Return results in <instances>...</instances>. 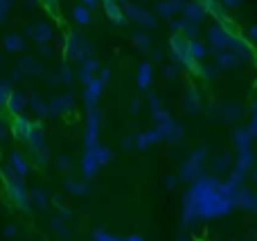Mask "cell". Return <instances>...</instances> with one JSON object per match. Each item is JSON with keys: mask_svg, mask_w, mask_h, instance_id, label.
Here are the masks:
<instances>
[{"mask_svg": "<svg viewBox=\"0 0 257 241\" xmlns=\"http://www.w3.org/2000/svg\"><path fill=\"white\" fill-rule=\"evenodd\" d=\"M102 86H104V81L97 79V77H95L93 81H88V84H86L84 99H86V106H88V108H95V104H97V99H99V93H102Z\"/></svg>", "mask_w": 257, "mask_h": 241, "instance_id": "cell-9", "label": "cell"}, {"mask_svg": "<svg viewBox=\"0 0 257 241\" xmlns=\"http://www.w3.org/2000/svg\"><path fill=\"white\" fill-rule=\"evenodd\" d=\"M248 41H257V25L248 27Z\"/></svg>", "mask_w": 257, "mask_h": 241, "instance_id": "cell-40", "label": "cell"}, {"mask_svg": "<svg viewBox=\"0 0 257 241\" xmlns=\"http://www.w3.org/2000/svg\"><path fill=\"white\" fill-rule=\"evenodd\" d=\"M205 153L208 151H205L203 147H199L185 162H183V167H181V178L183 180H196L199 178L201 165H203V160H205Z\"/></svg>", "mask_w": 257, "mask_h": 241, "instance_id": "cell-2", "label": "cell"}, {"mask_svg": "<svg viewBox=\"0 0 257 241\" xmlns=\"http://www.w3.org/2000/svg\"><path fill=\"white\" fill-rule=\"evenodd\" d=\"M34 39L39 41V43H48V41L52 39V30H50L48 25H39V27H34Z\"/></svg>", "mask_w": 257, "mask_h": 241, "instance_id": "cell-28", "label": "cell"}, {"mask_svg": "<svg viewBox=\"0 0 257 241\" xmlns=\"http://www.w3.org/2000/svg\"><path fill=\"white\" fill-rule=\"evenodd\" d=\"M126 16L131 18V21L140 23V25H147V27H156V18L151 16V14H147L142 7H138V5H126L124 7Z\"/></svg>", "mask_w": 257, "mask_h": 241, "instance_id": "cell-7", "label": "cell"}, {"mask_svg": "<svg viewBox=\"0 0 257 241\" xmlns=\"http://www.w3.org/2000/svg\"><path fill=\"white\" fill-rule=\"evenodd\" d=\"M133 41H136V45H138L140 50H149V36L136 34V36H133Z\"/></svg>", "mask_w": 257, "mask_h": 241, "instance_id": "cell-33", "label": "cell"}, {"mask_svg": "<svg viewBox=\"0 0 257 241\" xmlns=\"http://www.w3.org/2000/svg\"><path fill=\"white\" fill-rule=\"evenodd\" d=\"M183 7H185V0H160L158 3V12L163 16H174V14L183 12Z\"/></svg>", "mask_w": 257, "mask_h": 241, "instance_id": "cell-13", "label": "cell"}, {"mask_svg": "<svg viewBox=\"0 0 257 241\" xmlns=\"http://www.w3.org/2000/svg\"><path fill=\"white\" fill-rule=\"evenodd\" d=\"M9 5H12V0H0V12H3V14H7Z\"/></svg>", "mask_w": 257, "mask_h": 241, "instance_id": "cell-41", "label": "cell"}, {"mask_svg": "<svg viewBox=\"0 0 257 241\" xmlns=\"http://www.w3.org/2000/svg\"><path fill=\"white\" fill-rule=\"evenodd\" d=\"M248 131H250V133H253V138H257V113H255V115H253V122H250Z\"/></svg>", "mask_w": 257, "mask_h": 241, "instance_id": "cell-39", "label": "cell"}, {"mask_svg": "<svg viewBox=\"0 0 257 241\" xmlns=\"http://www.w3.org/2000/svg\"><path fill=\"white\" fill-rule=\"evenodd\" d=\"M70 104H72V99H70V97L54 99V102H52V111H54V113H63L68 106H70Z\"/></svg>", "mask_w": 257, "mask_h": 241, "instance_id": "cell-29", "label": "cell"}, {"mask_svg": "<svg viewBox=\"0 0 257 241\" xmlns=\"http://www.w3.org/2000/svg\"><path fill=\"white\" fill-rule=\"evenodd\" d=\"M97 126H99V115L95 108H88V126H86V149L95 151L99 147L97 142Z\"/></svg>", "mask_w": 257, "mask_h": 241, "instance_id": "cell-5", "label": "cell"}, {"mask_svg": "<svg viewBox=\"0 0 257 241\" xmlns=\"http://www.w3.org/2000/svg\"><path fill=\"white\" fill-rule=\"evenodd\" d=\"M102 3H104V12H106V16L111 18L115 25H122V23H124V12L120 9L117 0H102Z\"/></svg>", "mask_w": 257, "mask_h": 241, "instance_id": "cell-12", "label": "cell"}, {"mask_svg": "<svg viewBox=\"0 0 257 241\" xmlns=\"http://www.w3.org/2000/svg\"><path fill=\"white\" fill-rule=\"evenodd\" d=\"M117 3H128V0H117Z\"/></svg>", "mask_w": 257, "mask_h": 241, "instance_id": "cell-47", "label": "cell"}, {"mask_svg": "<svg viewBox=\"0 0 257 241\" xmlns=\"http://www.w3.org/2000/svg\"><path fill=\"white\" fill-rule=\"evenodd\" d=\"M97 149H95V151H88V149H86V153H84L81 167H84V176H86V178H93V176L99 171V167H102V165H99V158H97Z\"/></svg>", "mask_w": 257, "mask_h": 241, "instance_id": "cell-8", "label": "cell"}, {"mask_svg": "<svg viewBox=\"0 0 257 241\" xmlns=\"http://www.w3.org/2000/svg\"><path fill=\"white\" fill-rule=\"evenodd\" d=\"M158 135H156V131H147V133H138L136 135V149H142L145 151L149 144H154V142H158Z\"/></svg>", "mask_w": 257, "mask_h": 241, "instance_id": "cell-19", "label": "cell"}, {"mask_svg": "<svg viewBox=\"0 0 257 241\" xmlns=\"http://www.w3.org/2000/svg\"><path fill=\"white\" fill-rule=\"evenodd\" d=\"M9 93H12V90H9V86L7 84H0V106H3V104H7Z\"/></svg>", "mask_w": 257, "mask_h": 241, "instance_id": "cell-34", "label": "cell"}, {"mask_svg": "<svg viewBox=\"0 0 257 241\" xmlns=\"http://www.w3.org/2000/svg\"><path fill=\"white\" fill-rule=\"evenodd\" d=\"M151 63H140V68H138V88L140 90H147L151 86Z\"/></svg>", "mask_w": 257, "mask_h": 241, "instance_id": "cell-17", "label": "cell"}, {"mask_svg": "<svg viewBox=\"0 0 257 241\" xmlns=\"http://www.w3.org/2000/svg\"><path fill=\"white\" fill-rule=\"evenodd\" d=\"M228 36H230V32H228L226 25H214L210 30V45H212V50H217V52L228 50Z\"/></svg>", "mask_w": 257, "mask_h": 241, "instance_id": "cell-6", "label": "cell"}, {"mask_svg": "<svg viewBox=\"0 0 257 241\" xmlns=\"http://www.w3.org/2000/svg\"><path fill=\"white\" fill-rule=\"evenodd\" d=\"M154 131H156V135H158L160 140H169V142H176V140L183 138V126H178L172 117L165 120V122H156Z\"/></svg>", "mask_w": 257, "mask_h": 241, "instance_id": "cell-4", "label": "cell"}, {"mask_svg": "<svg viewBox=\"0 0 257 241\" xmlns=\"http://www.w3.org/2000/svg\"><path fill=\"white\" fill-rule=\"evenodd\" d=\"M241 61V57L232 50H223V52H217V66L219 68H232Z\"/></svg>", "mask_w": 257, "mask_h": 241, "instance_id": "cell-15", "label": "cell"}, {"mask_svg": "<svg viewBox=\"0 0 257 241\" xmlns=\"http://www.w3.org/2000/svg\"><path fill=\"white\" fill-rule=\"evenodd\" d=\"M9 165H12L14 174L21 176V178L27 174V169H30V167H27V162H25V158H21L18 153H12V158H9Z\"/></svg>", "mask_w": 257, "mask_h": 241, "instance_id": "cell-20", "label": "cell"}, {"mask_svg": "<svg viewBox=\"0 0 257 241\" xmlns=\"http://www.w3.org/2000/svg\"><path fill=\"white\" fill-rule=\"evenodd\" d=\"M255 167V156L250 149H237V169L239 171H250Z\"/></svg>", "mask_w": 257, "mask_h": 241, "instance_id": "cell-10", "label": "cell"}, {"mask_svg": "<svg viewBox=\"0 0 257 241\" xmlns=\"http://www.w3.org/2000/svg\"><path fill=\"white\" fill-rule=\"evenodd\" d=\"M196 3L205 9V14H212L214 18H223V5L219 0H196Z\"/></svg>", "mask_w": 257, "mask_h": 241, "instance_id": "cell-18", "label": "cell"}, {"mask_svg": "<svg viewBox=\"0 0 257 241\" xmlns=\"http://www.w3.org/2000/svg\"><path fill=\"white\" fill-rule=\"evenodd\" d=\"M235 203L239 207H244V210L257 212V194L255 192H244V189H239L235 196Z\"/></svg>", "mask_w": 257, "mask_h": 241, "instance_id": "cell-11", "label": "cell"}, {"mask_svg": "<svg viewBox=\"0 0 257 241\" xmlns=\"http://www.w3.org/2000/svg\"><path fill=\"white\" fill-rule=\"evenodd\" d=\"M27 142L36 149V151H45V138H43V131L39 129V124H32L30 133H27Z\"/></svg>", "mask_w": 257, "mask_h": 241, "instance_id": "cell-14", "label": "cell"}, {"mask_svg": "<svg viewBox=\"0 0 257 241\" xmlns=\"http://www.w3.org/2000/svg\"><path fill=\"white\" fill-rule=\"evenodd\" d=\"M72 18H75L77 23H81V25H88L90 23V7H86V5H75V7H72Z\"/></svg>", "mask_w": 257, "mask_h": 241, "instance_id": "cell-21", "label": "cell"}, {"mask_svg": "<svg viewBox=\"0 0 257 241\" xmlns=\"http://www.w3.org/2000/svg\"><path fill=\"white\" fill-rule=\"evenodd\" d=\"M97 158H99V165H106V162L113 160V151L108 147H99L97 149Z\"/></svg>", "mask_w": 257, "mask_h": 241, "instance_id": "cell-31", "label": "cell"}, {"mask_svg": "<svg viewBox=\"0 0 257 241\" xmlns=\"http://www.w3.org/2000/svg\"><path fill=\"white\" fill-rule=\"evenodd\" d=\"M95 241H142V237L133 234V237H124V239H120V237H113V234H108L106 230H97V232H95Z\"/></svg>", "mask_w": 257, "mask_h": 241, "instance_id": "cell-26", "label": "cell"}, {"mask_svg": "<svg viewBox=\"0 0 257 241\" xmlns=\"http://www.w3.org/2000/svg\"><path fill=\"white\" fill-rule=\"evenodd\" d=\"M7 106H9V111L12 113H21L23 108H25V97H23L21 93H9Z\"/></svg>", "mask_w": 257, "mask_h": 241, "instance_id": "cell-23", "label": "cell"}, {"mask_svg": "<svg viewBox=\"0 0 257 241\" xmlns=\"http://www.w3.org/2000/svg\"><path fill=\"white\" fill-rule=\"evenodd\" d=\"M253 174H255V178H257V169H255V171H253Z\"/></svg>", "mask_w": 257, "mask_h": 241, "instance_id": "cell-48", "label": "cell"}, {"mask_svg": "<svg viewBox=\"0 0 257 241\" xmlns=\"http://www.w3.org/2000/svg\"><path fill=\"white\" fill-rule=\"evenodd\" d=\"M32 198H34V203H36L39 207H45V194H43V192H39V189H36V192L32 194Z\"/></svg>", "mask_w": 257, "mask_h": 241, "instance_id": "cell-35", "label": "cell"}, {"mask_svg": "<svg viewBox=\"0 0 257 241\" xmlns=\"http://www.w3.org/2000/svg\"><path fill=\"white\" fill-rule=\"evenodd\" d=\"M61 75H63V81H70L72 79V75H70V70H68V68H63Z\"/></svg>", "mask_w": 257, "mask_h": 241, "instance_id": "cell-44", "label": "cell"}, {"mask_svg": "<svg viewBox=\"0 0 257 241\" xmlns=\"http://www.w3.org/2000/svg\"><path fill=\"white\" fill-rule=\"evenodd\" d=\"M39 63L34 61V59H23L21 61V72H39Z\"/></svg>", "mask_w": 257, "mask_h": 241, "instance_id": "cell-30", "label": "cell"}, {"mask_svg": "<svg viewBox=\"0 0 257 241\" xmlns=\"http://www.w3.org/2000/svg\"><path fill=\"white\" fill-rule=\"evenodd\" d=\"M7 192H9V196H12V201L16 203L18 207H23L25 210L27 207V192H25V187H23V180H21V176H16V174H12L7 178Z\"/></svg>", "mask_w": 257, "mask_h": 241, "instance_id": "cell-3", "label": "cell"}, {"mask_svg": "<svg viewBox=\"0 0 257 241\" xmlns=\"http://www.w3.org/2000/svg\"><path fill=\"white\" fill-rule=\"evenodd\" d=\"M5 135H7V126H5V124H3V122H0V140H3V138H5Z\"/></svg>", "mask_w": 257, "mask_h": 241, "instance_id": "cell-45", "label": "cell"}, {"mask_svg": "<svg viewBox=\"0 0 257 241\" xmlns=\"http://www.w3.org/2000/svg\"><path fill=\"white\" fill-rule=\"evenodd\" d=\"M30 104H32V108H34V111H36V113H41V115H45V113H50V111H48V108H45V106H43V104H41V102H39V99H32V102H30Z\"/></svg>", "mask_w": 257, "mask_h": 241, "instance_id": "cell-36", "label": "cell"}, {"mask_svg": "<svg viewBox=\"0 0 257 241\" xmlns=\"http://www.w3.org/2000/svg\"><path fill=\"white\" fill-rule=\"evenodd\" d=\"M149 102H151V108H154V111H160V99L158 97H151Z\"/></svg>", "mask_w": 257, "mask_h": 241, "instance_id": "cell-42", "label": "cell"}, {"mask_svg": "<svg viewBox=\"0 0 257 241\" xmlns=\"http://www.w3.org/2000/svg\"><path fill=\"white\" fill-rule=\"evenodd\" d=\"M68 189H70L72 194H84L86 192V185L79 183V180H68Z\"/></svg>", "mask_w": 257, "mask_h": 241, "instance_id": "cell-32", "label": "cell"}, {"mask_svg": "<svg viewBox=\"0 0 257 241\" xmlns=\"http://www.w3.org/2000/svg\"><path fill=\"white\" fill-rule=\"evenodd\" d=\"M81 3H84L86 7H93V9H95V7L99 5V0H81Z\"/></svg>", "mask_w": 257, "mask_h": 241, "instance_id": "cell-43", "label": "cell"}, {"mask_svg": "<svg viewBox=\"0 0 257 241\" xmlns=\"http://www.w3.org/2000/svg\"><path fill=\"white\" fill-rule=\"evenodd\" d=\"M187 50H190L192 59H196V61H201V59L205 57V45L199 43V41H194V39L187 41Z\"/></svg>", "mask_w": 257, "mask_h": 241, "instance_id": "cell-25", "label": "cell"}, {"mask_svg": "<svg viewBox=\"0 0 257 241\" xmlns=\"http://www.w3.org/2000/svg\"><path fill=\"white\" fill-rule=\"evenodd\" d=\"M196 106H199V102H196V95L192 93V95H190V99H187V108H190V111H194Z\"/></svg>", "mask_w": 257, "mask_h": 241, "instance_id": "cell-38", "label": "cell"}, {"mask_svg": "<svg viewBox=\"0 0 257 241\" xmlns=\"http://www.w3.org/2000/svg\"><path fill=\"white\" fill-rule=\"evenodd\" d=\"M174 75H176V68H167V77H169V79H172Z\"/></svg>", "mask_w": 257, "mask_h": 241, "instance_id": "cell-46", "label": "cell"}, {"mask_svg": "<svg viewBox=\"0 0 257 241\" xmlns=\"http://www.w3.org/2000/svg\"><path fill=\"white\" fill-rule=\"evenodd\" d=\"M250 140H253V133L248 129H239L235 133V144L237 149H250Z\"/></svg>", "mask_w": 257, "mask_h": 241, "instance_id": "cell-24", "label": "cell"}, {"mask_svg": "<svg viewBox=\"0 0 257 241\" xmlns=\"http://www.w3.org/2000/svg\"><path fill=\"white\" fill-rule=\"evenodd\" d=\"M5 48L12 50V52H18V50L25 48V43H23V39L18 34H9V36H5Z\"/></svg>", "mask_w": 257, "mask_h": 241, "instance_id": "cell-27", "label": "cell"}, {"mask_svg": "<svg viewBox=\"0 0 257 241\" xmlns=\"http://www.w3.org/2000/svg\"><path fill=\"white\" fill-rule=\"evenodd\" d=\"M239 192V185L219 183L214 178H196L190 187L183 205V221L194 219H212V216H223L237 205L235 196Z\"/></svg>", "mask_w": 257, "mask_h": 241, "instance_id": "cell-1", "label": "cell"}, {"mask_svg": "<svg viewBox=\"0 0 257 241\" xmlns=\"http://www.w3.org/2000/svg\"><path fill=\"white\" fill-rule=\"evenodd\" d=\"M32 124H34V122H30L27 117H16V122H14V133H16L18 138L25 140L27 133H30V129H32Z\"/></svg>", "mask_w": 257, "mask_h": 241, "instance_id": "cell-22", "label": "cell"}, {"mask_svg": "<svg viewBox=\"0 0 257 241\" xmlns=\"http://www.w3.org/2000/svg\"><path fill=\"white\" fill-rule=\"evenodd\" d=\"M183 14H185V21L196 23V21H201V18L205 16V9L201 7L199 3H185V7H183Z\"/></svg>", "mask_w": 257, "mask_h": 241, "instance_id": "cell-16", "label": "cell"}, {"mask_svg": "<svg viewBox=\"0 0 257 241\" xmlns=\"http://www.w3.org/2000/svg\"><path fill=\"white\" fill-rule=\"evenodd\" d=\"M221 5L228 9H237V7H241V0H221Z\"/></svg>", "mask_w": 257, "mask_h": 241, "instance_id": "cell-37", "label": "cell"}]
</instances>
